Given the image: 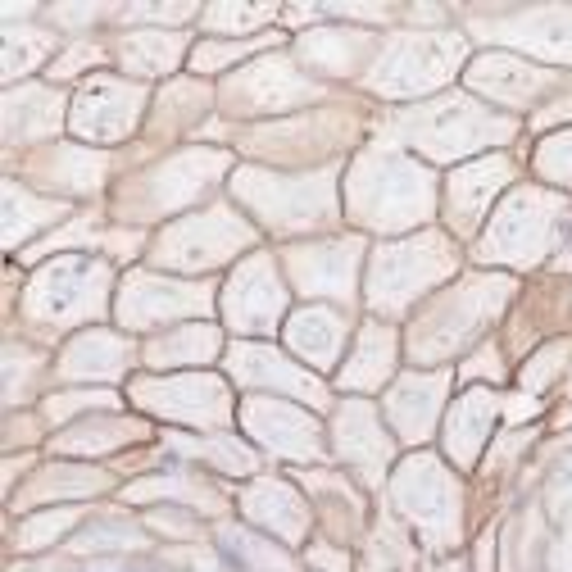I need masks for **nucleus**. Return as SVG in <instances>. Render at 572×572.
<instances>
[{
  "instance_id": "nucleus-35",
  "label": "nucleus",
  "mask_w": 572,
  "mask_h": 572,
  "mask_svg": "<svg viewBox=\"0 0 572 572\" xmlns=\"http://www.w3.org/2000/svg\"><path fill=\"white\" fill-rule=\"evenodd\" d=\"M73 518H78V513H60V518H46V523H41V532H37V536H23V545H46L50 536H55V527H69Z\"/></svg>"
},
{
  "instance_id": "nucleus-5",
  "label": "nucleus",
  "mask_w": 572,
  "mask_h": 572,
  "mask_svg": "<svg viewBox=\"0 0 572 572\" xmlns=\"http://www.w3.org/2000/svg\"><path fill=\"white\" fill-rule=\"evenodd\" d=\"M395 128H400V137L414 141V146L432 159H454V155H464V150L504 141L513 132L504 119L482 114L468 96H445V100H436V105L409 109V114L395 119Z\"/></svg>"
},
{
  "instance_id": "nucleus-32",
  "label": "nucleus",
  "mask_w": 572,
  "mask_h": 572,
  "mask_svg": "<svg viewBox=\"0 0 572 572\" xmlns=\"http://www.w3.org/2000/svg\"><path fill=\"white\" fill-rule=\"evenodd\" d=\"M37 214H28L23 218V237H28L32 227H41V223H50V218H60L64 214V205H55V200H37ZM5 237H10V246H19V191L10 187V205H5Z\"/></svg>"
},
{
  "instance_id": "nucleus-3",
  "label": "nucleus",
  "mask_w": 572,
  "mask_h": 572,
  "mask_svg": "<svg viewBox=\"0 0 572 572\" xmlns=\"http://www.w3.org/2000/svg\"><path fill=\"white\" fill-rule=\"evenodd\" d=\"M454 268V246L441 232L400 241V246H382L373 255V277H368V305L377 314H405L423 291H432L436 282H445V273Z\"/></svg>"
},
{
  "instance_id": "nucleus-16",
  "label": "nucleus",
  "mask_w": 572,
  "mask_h": 572,
  "mask_svg": "<svg viewBox=\"0 0 572 572\" xmlns=\"http://www.w3.org/2000/svg\"><path fill=\"white\" fill-rule=\"evenodd\" d=\"M464 82L473 91H486L491 100H509V105H532L541 100V91H550L554 73L536 69L527 60H513V55H477V64H468Z\"/></svg>"
},
{
  "instance_id": "nucleus-18",
  "label": "nucleus",
  "mask_w": 572,
  "mask_h": 572,
  "mask_svg": "<svg viewBox=\"0 0 572 572\" xmlns=\"http://www.w3.org/2000/svg\"><path fill=\"white\" fill-rule=\"evenodd\" d=\"M513 178L509 159H482V164L454 168L450 178V227L454 232H473L477 218L486 214V205L495 200V191Z\"/></svg>"
},
{
  "instance_id": "nucleus-8",
  "label": "nucleus",
  "mask_w": 572,
  "mask_h": 572,
  "mask_svg": "<svg viewBox=\"0 0 572 572\" xmlns=\"http://www.w3.org/2000/svg\"><path fill=\"white\" fill-rule=\"evenodd\" d=\"M459 41L454 37H400L391 46V55H382L373 73L377 91H391V96H418V91H432L459 69Z\"/></svg>"
},
{
  "instance_id": "nucleus-7",
  "label": "nucleus",
  "mask_w": 572,
  "mask_h": 572,
  "mask_svg": "<svg viewBox=\"0 0 572 572\" xmlns=\"http://www.w3.org/2000/svg\"><path fill=\"white\" fill-rule=\"evenodd\" d=\"M255 232L241 223L227 205H214L205 218H187L164 237V246H155L159 264H178V268H214L227 255H237L241 246H250Z\"/></svg>"
},
{
  "instance_id": "nucleus-33",
  "label": "nucleus",
  "mask_w": 572,
  "mask_h": 572,
  "mask_svg": "<svg viewBox=\"0 0 572 572\" xmlns=\"http://www.w3.org/2000/svg\"><path fill=\"white\" fill-rule=\"evenodd\" d=\"M273 5H259V10H250V5H241V10H237V5H214V10H209V19H227L223 23V28H232V32H246V28H255V19H273Z\"/></svg>"
},
{
  "instance_id": "nucleus-27",
  "label": "nucleus",
  "mask_w": 572,
  "mask_h": 572,
  "mask_svg": "<svg viewBox=\"0 0 572 572\" xmlns=\"http://www.w3.org/2000/svg\"><path fill=\"white\" fill-rule=\"evenodd\" d=\"M218 350V332L214 327H187V332H173V336H159L146 346L150 364H205L214 359Z\"/></svg>"
},
{
  "instance_id": "nucleus-11",
  "label": "nucleus",
  "mask_w": 572,
  "mask_h": 572,
  "mask_svg": "<svg viewBox=\"0 0 572 572\" xmlns=\"http://www.w3.org/2000/svg\"><path fill=\"white\" fill-rule=\"evenodd\" d=\"M141 105H146V91L128 87V82L114 78H96L82 87L78 105H73V132L87 141H119L137 128Z\"/></svg>"
},
{
  "instance_id": "nucleus-15",
  "label": "nucleus",
  "mask_w": 572,
  "mask_h": 572,
  "mask_svg": "<svg viewBox=\"0 0 572 572\" xmlns=\"http://www.w3.org/2000/svg\"><path fill=\"white\" fill-rule=\"evenodd\" d=\"M223 164H227L223 155H200V150H191V155H178L173 164H159L155 173H146V178L137 182V191L146 196V209H182L218 178Z\"/></svg>"
},
{
  "instance_id": "nucleus-4",
  "label": "nucleus",
  "mask_w": 572,
  "mask_h": 572,
  "mask_svg": "<svg viewBox=\"0 0 572 572\" xmlns=\"http://www.w3.org/2000/svg\"><path fill=\"white\" fill-rule=\"evenodd\" d=\"M504 296H509V282H504V277H473V282H464L459 291H450V296L414 327V359L418 364H423V359H445L459 346H468L477 332H486V327L500 318Z\"/></svg>"
},
{
  "instance_id": "nucleus-2",
  "label": "nucleus",
  "mask_w": 572,
  "mask_h": 572,
  "mask_svg": "<svg viewBox=\"0 0 572 572\" xmlns=\"http://www.w3.org/2000/svg\"><path fill=\"white\" fill-rule=\"evenodd\" d=\"M568 232V205L550 191L523 187L518 196H509L495 214L491 232H486L482 259H504V264L532 268L559 246V237Z\"/></svg>"
},
{
  "instance_id": "nucleus-9",
  "label": "nucleus",
  "mask_w": 572,
  "mask_h": 572,
  "mask_svg": "<svg viewBox=\"0 0 572 572\" xmlns=\"http://www.w3.org/2000/svg\"><path fill=\"white\" fill-rule=\"evenodd\" d=\"M277 264L273 255H255L232 273L223 291V309L227 323L241 327V332H273L286 314V286L277 282Z\"/></svg>"
},
{
  "instance_id": "nucleus-10",
  "label": "nucleus",
  "mask_w": 572,
  "mask_h": 572,
  "mask_svg": "<svg viewBox=\"0 0 572 572\" xmlns=\"http://www.w3.org/2000/svg\"><path fill=\"white\" fill-rule=\"evenodd\" d=\"M209 296H214L209 282H168V277H155V273H132L123 282V323L150 327L159 318L205 314Z\"/></svg>"
},
{
  "instance_id": "nucleus-20",
  "label": "nucleus",
  "mask_w": 572,
  "mask_h": 572,
  "mask_svg": "<svg viewBox=\"0 0 572 572\" xmlns=\"http://www.w3.org/2000/svg\"><path fill=\"white\" fill-rule=\"evenodd\" d=\"M336 450L346 454V464H355L364 473V482H382L386 464H391V441L377 427L368 405H346L336 418Z\"/></svg>"
},
{
  "instance_id": "nucleus-6",
  "label": "nucleus",
  "mask_w": 572,
  "mask_h": 572,
  "mask_svg": "<svg viewBox=\"0 0 572 572\" xmlns=\"http://www.w3.org/2000/svg\"><path fill=\"white\" fill-rule=\"evenodd\" d=\"M109 291V268L96 259H60L28 286V318L41 327H69L100 314Z\"/></svg>"
},
{
  "instance_id": "nucleus-34",
  "label": "nucleus",
  "mask_w": 572,
  "mask_h": 572,
  "mask_svg": "<svg viewBox=\"0 0 572 572\" xmlns=\"http://www.w3.org/2000/svg\"><path fill=\"white\" fill-rule=\"evenodd\" d=\"M82 405H114V395H91V391H82V395H55V400H50V414L64 418L69 409H82Z\"/></svg>"
},
{
  "instance_id": "nucleus-22",
  "label": "nucleus",
  "mask_w": 572,
  "mask_h": 572,
  "mask_svg": "<svg viewBox=\"0 0 572 572\" xmlns=\"http://www.w3.org/2000/svg\"><path fill=\"white\" fill-rule=\"evenodd\" d=\"M232 373H237V382H246V386L291 391V395H300V400H314V405H323L327 400L323 386H318L314 377H305L300 368H291L286 359H277V350H268V346H237V355H232Z\"/></svg>"
},
{
  "instance_id": "nucleus-29",
  "label": "nucleus",
  "mask_w": 572,
  "mask_h": 572,
  "mask_svg": "<svg viewBox=\"0 0 572 572\" xmlns=\"http://www.w3.org/2000/svg\"><path fill=\"white\" fill-rule=\"evenodd\" d=\"M182 50L178 37H132L123 41V55H128V69H173V55Z\"/></svg>"
},
{
  "instance_id": "nucleus-13",
  "label": "nucleus",
  "mask_w": 572,
  "mask_h": 572,
  "mask_svg": "<svg viewBox=\"0 0 572 572\" xmlns=\"http://www.w3.org/2000/svg\"><path fill=\"white\" fill-rule=\"evenodd\" d=\"M286 264L296 273V286L314 291V296H355V264H359V241H314V246H291Z\"/></svg>"
},
{
  "instance_id": "nucleus-14",
  "label": "nucleus",
  "mask_w": 572,
  "mask_h": 572,
  "mask_svg": "<svg viewBox=\"0 0 572 572\" xmlns=\"http://www.w3.org/2000/svg\"><path fill=\"white\" fill-rule=\"evenodd\" d=\"M309 96H318V87L300 78V73L291 69V60H277V55L255 64V69L237 73L223 91L227 109H246V114H255V109H282V105H296V100H309Z\"/></svg>"
},
{
  "instance_id": "nucleus-28",
  "label": "nucleus",
  "mask_w": 572,
  "mask_h": 572,
  "mask_svg": "<svg viewBox=\"0 0 572 572\" xmlns=\"http://www.w3.org/2000/svg\"><path fill=\"white\" fill-rule=\"evenodd\" d=\"M246 513L255 518V523H268V527H277V513H286L291 523L305 527V509L296 504V495L286 491V486H277V482H259L255 491H250V500H246Z\"/></svg>"
},
{
  "instance_id": "nucleus-24",
  "label": "nucleus",
  "mask_w": 572,
  "mask_h": 572,
  "mask_svg": "<svg viewBox=\"0 0 572 572\" xmlns=\"http://www.w3.org/2000/svg\"><path fill=\"white\" fill-rule=\"evenodd\" d=\"M391 368H395V336L382 323H368L359 332V350L341 368V386L346 391H377V386H386Z\"/></svg>"
},
{
  "instance_id": "nucleus-31",
  "label": "nucleus",
  "mask_w": 572,
  "mask_h": 572,
  "mask_svg": "<svg viewBox=\"0 0 572 572\" xmlns=\"http://www.w3.org/2000/svg\"><path fill=\"white\" fill-rule=\"evenodd\" d=\"M355 46H368L364 32H318L305 41V55H318V64H332V69H350L346 55Z\"/></svg>"
},
{
  "instance_id": "nucleus-26",
  "label": "nucleus",
  "mask_w": 572,
  "mask_h": 572,
  "mask_svg": "<svg viewBox=\"0 0 572 572\" xmlns=\"http://www.w3.org/2000/svg\"><path fill=\"white\" fill-rule=\"evenodd\" d=\"M495 414V395L491 391H468L454 409V427H450V454L459 464H473L477 445L486 436V418Z\"/></svg>"
},
{
  "instance_id": "nucleus-21",
  "label": "nucleus",
  "mask_w": 572,
  "mask_h": 572,
  "mask_svg": "<svg viewBox=\"0 0 572 572\" xmlns=\"http://www.w3.org/2000/svg\"><path fill=\"white\" fill-rule=\"evenodd\" d=\"M445 400V377H400V382L391 386V395H386V414H391V423L400 427V436L405 441H423L427 432H432V418L436 409H441Z\"/></svg>"
},
{
  "instance_id": "nucleus-25",
  "label": "nucleus",
  "mask_w": 572,
  "mask_h": 572,
  "mask_svg": "<svg viewBox=\"0 0 572 572\" xmlns=\"http://www.w3.org/2000/svg\"><path fill=\"white\" fill-rule=\"evenodd\" d=\"M128 359H132L128 341H119V336H109V332H87L60 359V373L64 377H119L128 368Z\"/></svg>"
},
{
  "instance_id": "nucleus-30",
  "label": "nucleus",
  "mask_w": 572,
  "mask_h": 572,
  "mask_svg": "<svg viewBox=\"0 0 572 572\" xmlns=\"http://www.w3.org/2000/svg\"><path fill=\"white\" fill-rule=\"evenodd\" d=\"M536 168H541L550 182L572 187V132H554L536 146Z\"/></svg>"
},
{
  "instance_id": "nucleus-1",
  "label": "nucleus",
  "mask_w": 572,
  "mask_h": 572,
  "mask_svg": "<svg viewBox=\"0 0 572 572\" xmlns=\"http://www.w3.org/2000/svg\"><path fill=\"white\" fill-rule=\"evenodd\" d=\"M350 209L368 227H409L432 214V173L400 155L368 150L350 173Z\"/></svg>"
},
{
  "instance_id": "nucleus-17",
  "label": "nucleus",
  "mask_w": 572,
  "mask_h": 572,
  "mask_svg": "<svg viewBox=\"0 0 572 572\" xmlns=\"http://www.w3.org/2000/svg\"><path fill=\"white\" fill-rule=\"evenodd\" d=\"M246 427L277 454H291V459H323V441H318V423L296 409H277L264 400H246L241 405Z\"/></svg>"
},
{
  "instance_id": "nucleus-12",
  "label": "nucleus",
  "mask_w": 572,
  "mask_h": 572,
  "mask_svg": "<svg viewBox=\"0 0 572 572\" xmlns=\"http://www.w3.org/2000/svg\"><path fill=\"white\" fill-rule=\"evenodd\" d=\"M132 395H137V405L155 409V414H164V418H178V423H191V427H223L227 414H232L223 382H214V377L141 382Z\"/></svg>"
},
{
  "instance_id": "nucleus-19",
  "label": "nucleus",
  "mask_w": 572,
  "mask_h": 572,
  "mask_svg": "<svg viewBox=\"0 0 572 572\" xmlns=\"http://www.w3.org/2000/svg\"><path fill=\"white\" fill-rule=\"evenodd\" d=\"M518 19L523 23H477V32L532 46L545 60H572V10H518Z\"/></svg>"
},
{
  "instance_id": "nucleus-23",
  "label": "nucleus",
  "mask_w": 572,
  "mask_h": 572,
  "mask_svg": "<svg viewBox=\"0 0 572 572\" xmlns=\"http://www.w3.org/2000/svg\"><path fill=\"white\" fill-rule=\"evenodd\" d=\"M346 336H350V318L336 314V309H300V314L286 323V346L318 368L336 364Z\"/></svg>"
}]
</instances>
